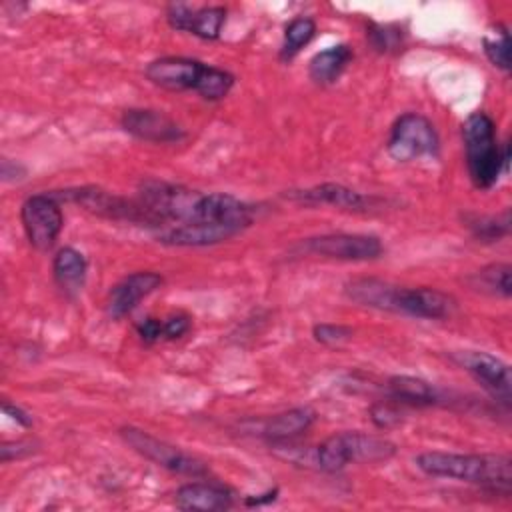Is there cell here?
<instances>
[{"instance_id":"11","label":"cell","mask_w":512,"mask_h":512,"mask_svg":"<svg viewBox=\"0 0 512 512\" xmlns=\"http://www.w3.org/2000/svg\"><path fill=\"white\" fill-rule=\"evenodd\" d=\"M286 198L304 206L328 204V206H334L340 210H352V212H366L374 204L372 196H366L358 190H352L348 186L334 184V182H324L306 190H292L286 194Z\"/></svg>"},{"instance_id":"12","label":"cell","mask_w":512,"mask_h":512,"mask_svg":"<svg viewBox=\"0 0 512 512\" xmlns=\"http://www.w3.org/2000/svg\"><path fill=\"white\" fill-rule=\"evenodd\" d=\"M164 282V278L158 274V272H150V270H144V272H134L126 278H122L108 294V300H106V308H108V314L114 318V320H120L124 318L126 314H130L138 302L142 298H146L148 294H152L156 288H160Z\"/></svg>"},{"instance_id":"21","label":"cell","mask_w":512,"mask_h":512,"mask_svg":"<svg viewBox=\"0 0 512 512\" xmlns=\"http://www.w3.org/2000/svg\"><path fill=\"white\" fill-rule=\"evenodd\" d=\"M512 268L508 264H490L474 274V286L482 292H490L502 298L510 296L512 282H510Z\"/></svg>"},{"instance_id":"3","label":"cell","mask_w":512,"mask_h":512,"mask_svg":"<svg viewBox=\"0 0 512 512\" xmlns=\"http://www.w3.org/2000/svg\"><path fill=\"white\" fill-rule=\"evenodd\" d=\"M438 148L440 140L432 122L418 112H406L396 118L386 142L388 154L398 162L434 158Z\"/></svg>"},{"instance_id":"17","label":"cell","mask_w":512,"mask_h":512,"mask_svg":"<svg viewBox=\"0 0 512 512\" xmlns=\"http://www.w3.org/2000/svg\"><path fill=\"white\" fill-rule=\"evenodd\" d=\"M52 272H54V280L66 294H76L84 286L88 262L82 252L74 248H62L54 256Z\"/></svg>"},{"instance_id":"26","label":"cell","mask_w":512,"mask_h":512,"mask_svg":"<svg viewBox=\"0 0 512 512\" xmlns=\"http://www.w3.org/2000/svg\"><path fill=\"white\" fill-rule=\"evenodd\" d=\"M190 330V318L186 314H174L162 320V338L176 340Z\"/></svg>"},{"instance_id":"2","label":"cell","mask_w":512,"mask_h":512,"mask_svg":"<svg viewBox=\"0 0 512 512\" xmlns=\"http://www.w3.org/2000/svg\"><path fill=\"white\" fill-rule=\"evenodd\" d=\"M462 138L472 182L478 188L494 186L510 160V146H498L494 120L486 112H472L462 124Z\"/></svg>"},{"instance_id":"7","label":"cell","mask_w":512,"mask_h":512,"mask_svg":"<svg viewBox=\"0 0 512 512\" xmlns=\"http://www.w3.org/2000/svg\"><path fill=\"white\" fill-rule=\"evenodd\" d=\"M302 250L314 256L334 258V260H346V262H364L374 260L382 254V242L380 238L372 234H322L304 240Z\"/></svg>"},{"instance_id":"8","label":"cell","mask_w":512,"mask_h":512,"mask_svg":"<svg viewBox=\"0 0 512 512\" xmlns=\"http://www.w3.org/2000/svg\"><path fill=\"white\" fill-rule=\"evenodd\" d=\"M208 64L184 58V56H164L158 60H152L146 66V78L166 90H194L198 92L204 76H206Z\"/></svg>"},{"instance_id":"18","label":"cell","mask_w":512,"mask_h":512,"mask_svg":"<svg viewBox=\"0 0 512 512\" xmlns=\"http://www.w3.org/2000/svg\"><path fill=\"white\" fill-rule=\"evenodd\" d=\"M354 58V52L350 46L346 44H338V46H330L322 52H318L308 66L310 78L316 84H332L338 80V76L344 72V68L348 66V62Z\"/></svg>"},{"instance_id":"19","label":"cell","mask_w":512,"mask_h":512,"mask_svg":"<svg viewBox=\"0 0 512 512\" xmlns=\"http://www.w3.org/2000/svg\"><path fill=\"white\" fill-rule=\"evenodd\" d=\"M388 396L410 406H430L438 400L436 388L416 376H392L388 380Z\"/></svg>"},{"instance_id":"27","label":"cell","mask_w":512,"mask_h":512,"mask_svg":"<svg viewBox=\"0 0 512 512\" xmlns=\"http://www.w3.org/2000/svg\"><path fill=\"white\" fill-rule=\"evenodd\" d=\"M136 330H138V336H140L144 342H148V344L158 342V340L162 338V322H160L158 318H146V320H142V322L136 326Z\"/></svg>"},{"instance_id":"25","label":"cell","mask_w":512,"mask_h":512,"mask_svg":"<svg viewBox=\"0 0 512 512\" xmlns=\"http://www.w3.org/2000/svg\"><path fill=\"white\" fill-rule=\"evenodd\" d=\"M352 336V328L342 324H318L314 326V338L322 344H340Z\"/></svg>"},{"instance_id":"20","label":"cell","mask_w":512,"mask_h":512,"mask_svg":"<svg viewBox=\"0 0 512 512\" xmlns=\"http://www.w3.org/2000/svg\"><path fill=\"white\" fill-rule=\"evenodd\" d=\"M316 34V24L312 18L300 16L294 18L286 30H284V42H282V50H280V58L282 60H292Z\"/></svg>"},{"instance_id":"5","label":"cell","mask_w":512,"mask_h":512,"mask_svg":"<svg viewBox=\"0 0 512 512\" xmlns=\"http://www.w3.org/2000/svg\"><path fill=\"white\" fill-rule=\"evenodd\" d=\"M20 218L28 242L36 250H48L54 246L64 226L60 202L52 194H34L24 200Z\"/></svg>"},{"instance_id":"9","label":"cell","mask_w":512,"mask_h":512,"mask_svg":"<svg viewBox=\"0 0 512 512\" xmlns=\"http://www.w3.org/2000/svg\"><path fill=\"white\" fill-rule=\"evenodd\" d=\"M458 364L470 372L496 400L510 404V392H512V378L510 368L506 362H502L498 356L480 352V350H466L456 354Z\"/></svg>"},{"instance_id":"6","label":"cell","mask_w":512,"mask_h":512,"mask_svg":"<svg viewBox=\"0 0 512 512\" xmlns=\"http://www.w3.org/2000/svg\"><path fill=\"white\" fill-rule=\"evenodd\" d=\"M386 310L414 318L442 320L452 316V312L456 310V300L450 294H444L436 288H408L392 284L386 300Z\"/></svg>"},{"instance_id":"28","label":"cell","mask_w":512,"mask_h":512,"mask_svg":"<svg viewBox=\"0 0 512 512\" xmlns=\"http://www.w3.org/2000/svg\"><path fill=\"white\" fill-rule=\"evenodd\" d=\"M2 408H4V414H8L12 420H16V424H20L24 428H28L32 424V418L26 412H22L18 406H12L10 402H4Z\"/></svg>"},{"instance_id":"14","label":"cell","mask_w":512,"mask_h":512,"mask_svg":"<svg viewBox=\"0 0 512 512\" xmlns=\"http://www.w3.org/2000/svg\"><path fill=\"white\" fill-rule=\"evenodd\" d=\"M174 504L180 510H192V512H218L232 508L234 500L232 494L212 482H190L176 490Z\"/></svg>"},{"instance_id":"24","label":"cell","mask_w":512,"mask_h":512,"mask_svg":"<svg viewBox=\"0 0 512 512\" xmlns=\"http://www.w3.org/2000/svg\"><path fill=\"white\" fill-rule=\"evenodd\" d=\"M370 420L382 428V430H388L392 426H396L400 422V410L394 406V404H388V402H378L370 408Z\"/></svg>"},{"instance_id":"16","label":"cell","mask_w":512,"mask_h":512,"mask_svg":"<svg viewBox=\"0 0 512 512\" xmlns=\"http://www.w3.org/2000/svg\"><path fill=\"white\" fill-rule=\"evenodd\" d=\"M316 414L310 408H292L268 418L262 426V436L270 442H288L298 438L314 424Z\"/></svg>"},{"instance_id":"15","label":"cell","mask_w":512,"mask_h":512,"mask_svg":"<svg viewBox=\"0 0 512 512\" xmlns=\"http://www.w3.org/2000/svg\"><path fill=\"white\" fill-rule=\"evenodd\" d=\"M342 446L348 464L350 462H384L396 454V446L380 436L360 434V432H342Z\"/></svg>"},{"instance_id":"1","label":"cell","mask_w":512,"mask_h":512,"mask_svg":"<svg viewBox=\"0 0 512 512\" xmlns=\"http://www.w3.org/2000/svg\"><path fill=\"white\" fill-rule=\"evenodd\" d=\"M416 466L428 476L476 484L504 496L510 494L512 460L508 454L424 452L416 458Z\"/></svg>"},{"instance_id":"23","label":"cell","mask_w":512,"mask_h":512,"mask_svg":"<svg viewBox=\"0 0 512 512\" xmlns=\"http://www.w3.org/2000/svg\"><path fill=\"white\" fill-rule=\"evenodd\" d=\"M470 226H472L476 238H480L484 242H492V240H498V238L508 234V230H510V214L506 210L500 218L498 216H494V218H478Z\"/></svg>"},{"instance_id":"4","label":"cell","mask_w":512,"mask_h":512,"mask_svg":"<svg viewBox=\"0 0 512 512\" xmlns=\"http://www.w3.org/2000/svg\"><path fill=\"white\" fill-rule=\"evenodd\" d=\"M120 434H122L124 442L130 444L140 456H144L146 460H150L170 472L186 474V476H194V478L208 474V468L200 460H196L194 456H188L180 448H176L160 438H154L152 434H148L140 428L126 426L120 430Z\"/></svg>"},{"instance_id":"10","label":"cell","mask_w":512,"mask_h":512,"mask_svg":"<svg viewBox=\"0 0 512 512\" xmlns=\"http://www.w3.org/2000/svg\"><path fill=\"white\" fill-rule=\"evenodd\" d=\"M122 128L134 138L146 142H178L184 138V130L170 116L148 110V108H130L122 114Z\"/></svg>"},{"instance_id":"13","label":"cell","mask_w":512,"mask_h":512,"mask_svg":"<svg viewBox=\"0 0 512 512\" xmlns=\"http://www.w3.org/2000/svg\"><path fill=\"white\" fill-rule=\"evenodd\" d=\"M168 24L176 30L190 32L204 40H214L220 36L222 24L226 20V10L222 6L190 8L186 4H170L166 10Z\"/></svg>"},{"instance_id":"22","label":"cell","mask_w":512,"mask_h":512,"mask_svg":"<svg viewBox=\"0 0 512 512\" xmlns=\"http://www.w3.org/2000/svg\"><path fill=\"white\" fill-rule=\"evenodd\" d=\"M484 52L496 68L504 72L510 70V36L504 26H496V30L484 38Z\"/></svg>"}]
</instances>
